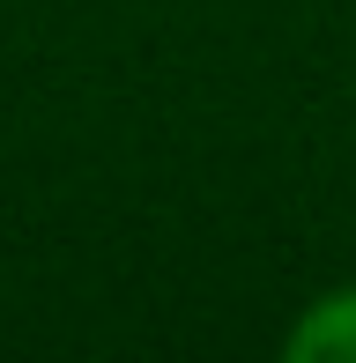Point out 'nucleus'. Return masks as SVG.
I'll return each instance as SVG.
<instances>
[{
  "label": "nucleus",
  "mask_w": 356,
  "mask_h": 363,
  "mask_svg": "<svg viewBox=\"0 0 356 363\" xmlns=\"http://www.w3.org/2000/svg\"><path fill=\"white\" fill-rule=\"evenodd\" d=\"M289 363H356V289H327L304 304V319L282 334Z\"/></svg>",
  "instance_id": "obj_1"
}]
</instances>
